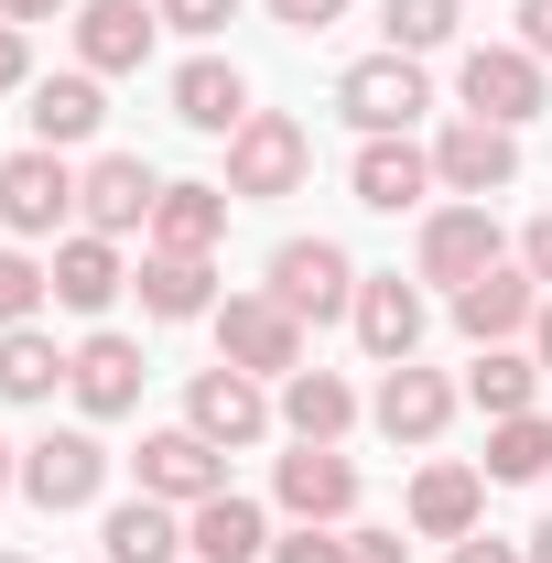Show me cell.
I'll return each mask as SVG.
<instances>
[{
  "label": "cell",
  "instance_id": "9",
  "mask_svg": "<svg viewBox=\"0 0 552 563\" xmlns=\"http://www.w3.org/2000/svg\"><path fill=\"white\" fill-rule=\"evenodd\" d=\"M152 207H163V174H152L141 152H98V163L76 174V217H87L98 239H131V228H152Z\"/></svg>",
  "mask_w": 552,
  "mask_h": 563
},
{
  "label": "cell",
  "instance_id": "27",
  "mask_svg": "<svg viewBox=\"0 0 552 563\" xmlns=\"http://www.w3.org/2000/svg\"><path fill=\"white\" fill-rule=\"evenodd\" d=\"M477 498H487L477 466H422L412 477V531L422 542H466V531H477Z\"/></svg>",
  "mask_w": 552,
  "mask_h": 563
},
{
  "label": "cell",
  "instance_id": "15",
  "mask_svg": "<svg viewBox=\"0 0 552 563\" xmlns=\"http://www.w3.org/2000/svg\"><path fill=\"white\" fill-rule=\"evenodd\" d=\"M368 412H379L390 444H433V433L455 422V379H444V368H422V357H401V368L379 379V401H368Z\"/></svg>",
  "mask_w": 552,
  "mask_h": 563
},
{
  "label": "cell",
  "instance_id": "11",
  "mask_svg": "<svg viewBox=\"0 0 552 563\" xmlns=\"http://www.w3.org/2000/svg\"><path fill=\"white\" fill-rule=\"evenodd\" d=\"M272 412H281V401L250 379V368H228V357H217V368H196V390H185V422L207 433L217 455H228V444H261V433H272Z\"/></svg>",
  "mask_w": 552,
  "mask_h": 563
},
{
  "label": "cell",
  "instance_id": "26",
  "mask_svg": "<svg viewBox=\"0 0 552 563\" xmlns=\"http://www.w3.org/2000/svg\"><path fill=\"white\" fill-rule=\"evenodd\" d=\"M228 185H163V207H152V250H196L207 261L217 239H228Z\"/></svg>",
  "mask_w": 552,
  "mask_h": 563
},
{
  "label": "cell",
  "instance_id": "32",
  "mask_svg": "<svg viewBox=\"0 0 552 563\" xmlns=\"http://www.w3.org/2000/svg\"><path fill=\"white\" fill-rule=\"evenodd\" d=\"M487 477H498V488H520V477H552V422H542V412H509L498 433H487Z\"/></svg>",
  "mask_w": 552,
  "mask_h": 563
},
{
  "label": "cell",
  "instance_id": "7",
  "mask_svg": "<svg viewBox=\"0 0 552 563\" xmlns=\"http://www.w3.org/2000/svg\"><path fill=\"white\" fill-rule=\"evenodd\" d=\"M509 261V239H498V217L477 207V196H455V207L422 217V282H444V292H466L477 272H498Z\"/></svg>",
  "mask_w": 552,
  "mask_h": 563
},
{
  "label": "cell",
  "instance_id": "25",
  "mask_svg": "<svg viewBox=\"0 0 552 563\" xmlns=\"http://www.w3.org/2000/svg\"><path fill=\"white\" fill-rule=\"evenodd\" d=\"M22 120H33V141H44V152H76V141H87L98 120H109V98H98V76L76 66V76H44Z\"/></svg>",
  "mask_w": 552,
  "mask_h": 563
},
{
  "label": "cell",
  "instance_id": "19",
  "mask_svg": "<svg viewBox=\"0 0 552 563\" xmlns=\"http://www.w3.org/2000/svg\"><path fill=\"white\" fill-rule=\"evenodd\" d=\"M531 314H542V282H531V272H509V261H498V272H477L466 292H455V325H466L477 347H509Z\"/></svg>",
  "mask_w": 552,
  "mask_h": 563
},
{
  "label": "cell",
  "instance_id": "31",
  "mask_svg": "<svg viewBox=\"0 0 552 563\" xmlns=\"http://www.w3.org/2000/svg\"><path fill=\"white\" fill-rule=\"evenodd\" d=\"M455 22H466V0H379L390 55H444V44H455Z\"/></svg>",
  "mask_w": 552,
  "mask_h": 563
},
{
  "label": "cell",
  "instance_id": "5",
  "mask_svg": "<svg viewBox=\"0 0 552 563\" xmlns=\"http://www.w3.org/2000/svg\"><path fill=\"white\" fill-rule=\"evenodd\" d=\"M455 98H466V120L520 131V120H542V55H531V44H477V55L455 66Z\"/></svg>",
  "mask_w": 552,
  "mask_h": 563
},
{
  "label": "cell",
  "instance_id": "8",
  "mask_svg": "<svg viewBox=\"0 0 552 563\" xmlns=\"http://www.w3.org/2000/svg\"><path fill=\"white\" fill-rule=\"evenodd\" d=\"M66 217H76L66 152H44V141H33V152H11V163H0V228H11V239H55Z\"/></svg>",
  "mask_w": 552,
  "mask_h": 563
},
{
  "label": "cell",
  "instance_id": "12",
  "mask_svg": "<svg viewBox=\"0 0 552 563\" xmlns=\"http://www.w3.org/2000/svg\"><path fill=\"white\" fill-rule=\"evenodd\" d=\"M141 498H174V509H196V498L228 488V455H217L196 422H174V433H141Z\"/></svg>",
  "mask_w": 552,
  "mask_h": 563
},
{
  "label": "cell",
  "instance_id": "4",
  "mask_svg": "<svg viewBox=\"0 0 552 563\" xmlns=\"http://www.w3.org/2000/svg\"><path fill=\"white\" fill-rule=\"evenodd\" d=\"M336 109H346L368 141L412 131L422 109H433V87H422V55H357V66L336 76Z\"/></svg>",
  "mask_w": 552,
  "mask_h": 563
},
{
  "label": "cell",
  "instance_id": "2",
  "mask_svg": "<svg viewBox=\"0 0 552 563\" xmlns=\"http://www.w3.org/2000/svg\"><path fill=\"white\" fill-rule=\"evenodd\" d=\"M109 488V444L76 422V433H44V444H22V498L44 509V520H66V509H98Z\"/></svg>",
  "mask_w": 552,
  "mask_h": 563
},
{
  "label": "cell",
  "instance_id": "16",
  "mask_svg": "<svg viewBox=\"0 0 552 563\" xmlns=\"http://www.w3.org/2000/svg\"><path fill=\"white\" fill-rule=\"evenodd\" d=\"M185 553L196 563H272V520H261V498H239V488H217L185 509Z\"/></svg>",
  "mask_w": 552,
  "mask_h": 563
},
{
  "label": "cell",
  "instance_id": "46",
  "mask_svg": "<svg viewBox=\"0 0 552 563\" xmlns=\"http://www.w3.org/2000/svg\"><path fill=\"white\" fill-rule=\"evenodd\" d=\"M0 563H22V553H0Z\"/></svg>",
  "mask_w": 552,
  "mask_h": 563
},
{
  "label": "cell",
  "instance_id": "30",
  "mask_svg": "<svg viewBox=\"0 0 552 563\" xmlns=\"http://www.w3.org/2000/svg\"><path fill=\"white\" fill-rule=\"evenodd\" d=\"M531 390H542V357H520V347H477V368H466V401H477L487 422L531 412Z\"/></svg>",
  "mask_w": 552,
  "mask_h": 563
},
{
  "label": "cell",
  "instance_id": "28",
  "mask_svg": "<svg viewBox=\"0 0 552 563\" xmlns=\"http://www.w3.org/2000/svg\"><path fill=\"white\" fill-rule=\"evenodd\" d=\"M281 422H292V444H336L346 422H357V390H346L336 368H292L281 379Z\"/></svg>",
  "mask_w": 552,
  "mask_h": 563
},
{
  "label": "cell",
  "instance_id": "13",
  "mask_svg": "<svg viewBox=\"0 0 552 563\" xmlns=\"http://www.w3.org/2000/svg\"><path fill=\"white\" fill-rule=\"evenodd\" d=\"M346 185H357V207H379V217H401L433 196V152H422L412 131H390V141H357V163H346Z\"/></svg>",
  "mask_w": 552,
  "mask_h": 563
},
{
  "label": "cell",
  "instance_id": "14",
  "mask_svg": "<svg viewBox=\"0 0 552 563\" xmlns=\"http://www.w3.org/2000/svg\"><path fill=\"white\" fill-rule=\"evenodd\" d=\"M152 33H163V11H141V0H76V66L87 76H131L152 55Z\"/></svg>",
  "mask_w": 552,
  "mask_h": 563
},
{
  "label": "cell",
  "instance_id": "42",
  "mask_svg": "<svg viewBox=\"0 0 552 563\" xmlns=\"http://www.w3.org/2000/svg\"><path fill=\"white\" fill-rule=\"evenodd\" d=\"M55 11H66V0H0V22H22V33H33V22H55Z\"/></svg>",
  "mask_w": 552,
  "mask_h": 563
},
{
  "label": "cell",
  "instance_id": "29",
  "mask_svg": "<svg viewBox=\"0 0 552 563\" xmlns=\"http://www.w3.org/2000/svg\"><path fill=\"white\" fill-rule=\"evenodd\" d=\"M66 368H76V347H55L44 325H11L0 336V401H55Z\"/></svg>",
  "mask_w": 552,
  "mask_h": 563
},
{
  "label": "cell",
  "instance_id": "33",
  "mask_svg": "<svg viewBox=\"0 0 552 563\" xmlns=\"http://www.w3.org/2000/svg\"><path fill=\"white\" fill-rule=\"evenodd\" d=\"M44 303H55V282H44V261H22V250H0V336H11V325H33Z\"/></svg>",
  "mask_w": 552,
  "mask_h": 563
},
{
  "label": "cell",
  "instance_id": "10",
  "mask_svg": "<svg viewBox=\"0 0 552 563\" xmlns=\"http://www.w3.org/2000/svg\"><path fill=\"white\" fill-rule=\"evenodd\" d=\"M433 185L444 196H509L520 185V131H498V120H455V131L433 141Z\"/></svg>",
  "mask_w": 552,
  "mask_h": 563
},
{
  "label": "cell",
  "instance_id": "37",
  "mask_svg": "<svg viewBox=\"0 0 552 563\" xmlns=\"http://www.w3.org/2000/svg\"><path fill=\"white\" fill-rule=\"evenodd\" d=\"M281 33H325V22H346V0H272Z\"/></svg>",
  "mask_w": 552,
  "mask_h": 563
},
{
  "label": "cell",
  "instance_id": "35",
  "mask_svg": "<svg viewBox=\"0 0 552 563\" xmlns=\"http://www.w3.org/2000/svg\"><path fill=\"white\" fill-rule=\"evenodd\" d=\"M152 11H163L174 33H196V44H207V33H228V22H239V0H152Z\"/></svg>",
  "mask_w": 552,
  "mask_h": 563
},
{
  "label": "cell",
  "instance_id": "1",
  "mask_svg": "<svg viewBox=\"0 0 552 563\" xmlns=\"http://www.w3.org/2000/svg\"><path fill=\"white\" fill-rule=\"evenodd\" d=\"M217 357L250 368V379H292V368H303V314L281 303L272 282H261V292H228V303H217Z\"/></svg>",
  "mask_w": 552,
  "mask_h": 563
},
{
  "label": "cell",
  "instance_id": "40",
  "mask_svg": "<svg viewBox=\"0 0 552 563\" xmlns=\"http://www.w3.org/2000/svg\"><path fill=\"white\" fill-rule=\"evenodd\" d=\"M346 563H412V542H401V531H357V553Z\"/></svg>",
  "mask_w": 552,
  "mask_h": 563
},
{
  "label": "cell",
  "instance_id": "45",
  "mask_svg": "<svg viewBox=\"0 0 552 563\" xmlns=\"http://www.w3.org/2000/svg\"><path fill=\"white\" fill-rule=\"evenodd\" d=\"M531 563H552V520H542V531H531Z\"/></svg>",
  "mask_w": 552,
  "mask_h": 563
},
{
  "label": "cell",
  "instance_id": "39",
  "mask_svg": "<svg viewBox=\"0 0 552 563\" xmlns=\"http://www.w3.org/2000/svg\"><path fill=\"white\" fill-rule=\"evenodd\" d=\"M455 563H531V553H520V542H498V531H466V542H455Z\"/></svg>",
  "mask_w": 552,
  "mask_h": 563
},
{
  "label": "cell",
  "instance_id": "18",
  "mask_svg": "<svg viewBox=\"0 0 552 563\" xmlns=\"http://www.w3.org/2000/svg\"><path fill=\"white\" fill-rule=\"evenodd\" d=\"M141 379H152V368H141L131 336H87L76 368H66V390H76V412H87V422H120V412L141 401Z\"/></svg>",
  "mask_w": 552,
  "mask_h": 563
},
{
  "label": "cell",
  "instance_id": "36",
  "mask_svg": "<svg viewBox=\"0 0 552 563\" xmlns=\"http://www.w3.org/2000/svg\"><path fill=\"white\" fill-rule=\"evenodd\" d=\"M11 87H33V33H22V22H0V98H11Z\"/></svg>",
  "mask_w": 552,
  "mask_h": 563
},
{
  "label": "cell",
  "instance_id": "38",
  "mask_svg": "<svg viewBox=\"0 0 552 563\" xmlns=\"http://www.w3.org/2000/svg\"><path fill=\"white\" fill-rule=\"evenodd\" d=\"M520 272H531V282H542V292H552V207L531 217V228H520Z\"/></svg>",
  "mask_w": 552,
  "mask_h": 563
},
{
  "label": "cell",
  "instance_id": "3",
  "mask_svg": "<svg viewBox=\"0 0 552 563\" xmlns=\"http://www.w3.org/2000/svg\"><path fill=\"white\" fill-rule=\"evenodd\" d=\"M303 163H314V131L281 120V109H250V120L228 131V196H292Z\"/></svg>",
  "mask_w": 552,
  "mask_h": 563
},
{
  "label": "cell",
  "instance_id": "21",
  "mask_svg": "<svg viewBox=\"0 0 552 563\" xmlns=\"http://www.w3.org/2000/svg\"><path fill=\"white\" fill-rule=\"evenodd\" d=\"M131 282H141V314H163V325H196V314L228 303L217 292V261H196V250H152Z\"/></svg>",
  "mask_w": 552,
  "mask_h": 563
},
{
  "label": "cell",
  "instance_id": "20",
  "mask_svg": "<svg viewBox=\"0 0 552 563\" xmlns=\"http://www.w3.org/2000/svg\"><path fill=\"white\" fill-rule=\"evenodd\" d=\"M357 347L379 357V368H401V357H422V292L401 272L357 282Z\"/></svg>",
  "mask_w": 552,
  "mask_h": 563
},
{
  "label": "cell",
  "instance_id": "34",
  "mask_svg": "<svg viewBox=\"0 0 552 563\" xmlns=\"http://www.w3.org/2000/svg\"><path fill=\"white\" fill-rule=\"evenodd\" d=\"M346 553H357V531H336V520H292L272 542V563H346Z\"/></svg>",
  "mask_w": 552,
  "mask_h": 563
},
{
  "label": "cell",
  "instance_id": "17",
  "mask_svg": "<svg viewBox=\"0 0 552 563\" xmlns=\"http://www.w3.org/2000/svg\"><path fill=\"white\" fill-rule=\"evenodd\" d=\"M272 498L292 520H346V509H357V466H346L336 444H292L272 466Z\"/></svg>",
  "mask_w": 552,
  "mask_h": 563
},
{
  "label": "cell",
  "instance_id": "22",
  "mask_svg": "<svg viewBox=\"0 0 552 563\" xmlns=\"http://www.w3.org/2000/svg\"><path fill=\"white\" fill-rule=\"evenodd\" d=\"M174 553H185L174 498H120V509L98 520V563H174Z\"/></svg>",
  "mask_w": 552,
  "mask_h": 563
},
{
  "label": "cell",
  "instance_id": "43",
  "mask_svg": "<svg viewBox=\"0 0 552 563\" xmlns=\"http://www.w3.org/2000/svg\"><path fill=\"white\" fill-rule=\"evenodd\" d=\"M531 357L552 368V292H542V314H531Z\"/></svg>",
  "mask_w": 552,
  "mask_h": 563
},
{
  "label": "cell",
  "instance_id": "41",
  "mask_svg": "<svg viewBox=\"0 0 552 563\" xmlns=\"http://www.w3.org/2000/svg\"><path fill=\"white\" fill-rule=\"evenodd\" d=\"M520 44H531V55H552V0H520Z\"/></svg>",
  "mask_w": 552,
  "mask_h": 563
},
{
  "label": "cell",
  "instance_id": "24",
  "mask_svg": "<svg viewBox=\"0 0 552 563\" xmlns=\"http://www.w3.org/2000/svg\"><path fill=\"white\" fill-rule=\"evenodd\" d=\"M44 282H55V303H66V314H109L131 272H120V250H109L98 228H76L66 250H55V272H44Z\"/></svg>",
  "mask_w": 552,
  "mask_h": 563
},
{
  "label": "cell",
  "instance_id": "6",
  "mask_svg": "<svg viewBox=\"0 0 552 563\" xmlns=\"http://www.w3.org/2000/svg\"><path fill=\"white\" fill-rule=\"evenodd\" d=\"M272 292L303 325H336V314H357V261H346L336 239H281L272 250Z\"/></svg>",
  "mask_w": 552,
  "mask_h": 563
},
{
  "label": "cell",
  "instance_id": "44",
  "mask_svg": "<svg viewBox=\"0 0 552 563\" xmlns=\"http://www.w3.org/2000/svg\"><path fill=\"white\" fill-rule=\"evenodd\" d=\"M0 488H22V455H11V444H0Z\"/></svg>",
  "mask_w": 552,
  "mask_h": 563
},
{
  "label": "cell",
  "instance_id": "23",
  "mask_svg": "<svg viewBox=\"0 0 552 563\" xmlns=\"http://www.w3.org/2000/svg\"><path fill=\"white\" fill-rule=\"evenodd\" d=\"M174 120H185V131H239V120H250V76L239 66H217V55H196V66H174Z\"/></svg>",
  "mask_w": 552,
  "mask_h": 563
}]
</instances>
